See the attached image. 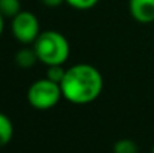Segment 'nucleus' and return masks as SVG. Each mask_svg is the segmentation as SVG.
Returning a JSON list of instances; mask_svg holds the SVG:
<instances>
[{"instance_id":"nucleus-1","label":"nucleus","mask_w":154,"mask_h":153,"mask_svg":"<svg viewBox=\"0 0 154 153\" xmlns=\"http://www.w3.org/2000/svg\"><path fill=\"white\" fill-rule=\"evenodd\" d=\"M63 98L75 105H85L96 101L103 90L100 71L88 63H78L66 69L61 81Z\"/></svg>"},{"instance_id":"nucleus-2","label":"nucleus","mask_w":154,"mask_h":153,"mask_svg":"<svg viewBox=\"0 0 154 153\" xmlns=\"http://www.w3.org/2000/svg\"><path fill=\"white\" fill-rule=\"evenodd\" d=\"M33 48L38 54L39 62L47 66L64 65L70 54V45L66 36L57 30L41 32L38 39L33 44Z\"/></svg>"},{"instance_id":"nucleus-3","label":"nucleus","mask_w":154,"mask_h":153,"mask_svg":"<svg viewBox=\"0 0 154 153\" xmlns=\"http://www.w3.org/2000/svg\"><path fill=\"white\" fill-rule=\"evenodd\" d=\"M63 98L61 86L58 83H54L51 80L41 78L32 83V86L27 90V101L35 110H51L54 108L60 99Z\"/></svg>"},{"instance_id":"nucleus-4","label":"nucleus","mask_w":154,"mask_h":153,"mask_svg":"<svg viewBox=\"0 0 154 153\" xmlns=\"http://www.w3.org/2000/svg\"><path fill=\"white\" fill-rule=\"evenodd\" d=\"M11 30L14 38L27 45V44H35V41L38 39V36L41 35V26H39V20L33 12L29 11H21L18 15H15L12 18L11 23Z\"/></svg>"},{"instance_id":"nucleus-5","label":"nucleus","mask_w":154,"mask_h":153,"mask_svg":"<svg viewBox=\"0 0 154 153\" xmlns=\"http://www.w3.org/2000/svg\"><path fill=\"white\" fill-rule=\"evenodd\" d=\"M129 12L141 24L154 23V0H129Z\"/></svg>"},{"instance_id":"nucleus-6","label":"nucleus","mask_w":154,"mask_h":153,"mask_svg":"<svg viewBox=\"0 0 154 153\" xmlns=\"http://www.w3.org/2000/svg\"><path fill=\"white\" fill-rule=\"evenodd\" d=\"M39 59H38V54H36V51L35 48L32 47V48H21V50H18L15 53V56H14V62L17 63V66L18 68H21V69H29V68H32L36 62H38Z\"/></svg>"},{"instance_id":"nucleus-7","label":"nucleus","mask_w":154,"mask_h":153,"mask_svg":"<svg viewBox=\"0 0 154 153\" xmlns=\"http://www.w3.org/2000/svg\"><path fill=\"white\" fill-rule=\"evenodd\" d=\"M14 137V125L12 120L0 111V147H5L11 143Z\"/></svg>"},{"instance_id":"nucleus-8","label":"nucleus","mask_w":154,"mask_h":153,"mask_svg":"<svg viewBox=\"0 0 154 153\" xmlns=\"http://www.w3.org/2000/svg\"><path fill=\"white\" fill-rule=\"evenodd\" d=\"M21 2L20 0H0V14L5 18H14L21 12Z\"/></svg>"},{"instance_id":"nucleus-9","label":"nucleus","mask_w":154,"mask_h":153,"mask_svg":"<svg viewBox=\"0 0 154 153\" xmlns=\"http://www.w3.org/2000/svg\"><path fill=\"white\" fill-rule=\"evenodd\" d=\"M138 144L129 138H121L114 144V153H138Z\"/></svg>"},{"instance_id":"nucleus-10","label":"nucleus","mask_w":154,"mask_h":153,"mask_svg":"<svg viewBox=\"0 0 154 153\" xmlns=\"http://www.w3.org/2000/svg\"><path fill=\"white\" fill-rule=\"evenodd\" d=\"M64 75H66V69L63 68V65H52V66H48L47 75H45V77H47L48 80L54 81V83L61 84Z\"/></svg>"},{"instance_id":"nucleus-11","label":"nucleus","mask_w":154,"mask_h":153,"mask_svg":"<svg viewBox=\"0 0 154 153\" xmlns=\"http://www.w3.org/2000/svg\"><path fill=\"white\" fill-rule=\"evenodd\" d=\"M66 3L75 9H79V11H87V9H91L94 8L99 0H66Z\"/></svg>"},{"instance_id":"nucleus-12","label":"nucleus","mask_w":154,"mask_h":153,"mask_svg":"<svg viewBox=\"0 0 154 153\" xmlns=\"http://www.w3.org/2000/svg\"><path fill=\"white\" fill-rule=\"evenodd\" d=\"M45 6H48V8H57V6H60L63 2H66V0H41Z\"/></svg>"},{"instance_id":"nucleus-13","label":"nucleus","mask_w":154,"mask_h":153,"mask_svg":"<svg viewBox=\"0 0 154 153\" xmlns=\"http://www.w3.org/2000/svg\"><path fill=\"white\" fill-rule=\"evenodd\" d=\"M3 29H5V17L0 14V36H2V33H3Z\"/></svg>"},{"instance_id":"nucleus-14","label":"nucleus","mask_w":154,"mask_h":153,"mask_svg":"<svg viewBox=\"0 0 154 153\" xmlns=\"http://www.w3.org/2000/svg\"><path fill=\"white\" fill-rule=\"evenodd\" d=\"M151 153H154V146H153V150H151Z\"/></svg>"}]
</instances>
